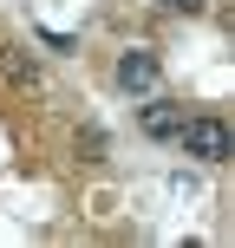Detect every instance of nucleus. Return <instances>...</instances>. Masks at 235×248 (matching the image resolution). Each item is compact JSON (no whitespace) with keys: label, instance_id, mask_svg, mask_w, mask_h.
Listing matches in <instances>:
<instances>
[{"label":"nucleus","instance_id":"1","mask_svg":"<svg viewBox=\"0 0 235 248\" xmlns=\"http://www.w3.org/2000/svg\"><path fill=\"white\" fill-rule=\"evenodd\" d=\"M176 144L189 150L196 163H229V150H235V131L216 111H196V118H183L176 124Z\"/></svg>","mask_w":235,"mask_h":248},{"label":"nucleus","instance_id":"2","mask_svg":"<svg viewBox=\"0 0 235 248\" xmlns=\"http://www.w3.org/2000/svg\"><path fill=\"white\" fill-rule=\"evenodd\" d=\"M0 78H7L13 92H33V98H46V72H39V59L26 46H13V39H0Z\"/></svg>","mask_w":235,"mask_h":248},{"label":"nucleus","instance_id":"3","mask_svg":"<svg viewBox=\"0 0 235 248\" xmlns=\"http://www.w3.org/2000/svg\"><path fill=\"white\" fill-rule=\"evenodd\" d=\"M157 72H163V65H157V52H150V46L118 52V85H124V92H157Z\"/></svg>","mask_w":235,"mask_h":248},{"label":"nucleus","instance_id":"4","mask_svg":"<svg viewBox=\"0 0 235 248\" xmlns=\"http://www.w3.org/2000/svg\"><path fill=\"white\" fill-rule=\"evenodd\" d=\"M189 111H183V105H170V98H150L144 105V131L150 137H176V124H183Z\"/></svg>","mask_w":235,"mask_h":248},{"label":"nucleus","instance_id":"5","mask_svg":"<svg viewBox=\"0 0 235 248\" xmlns=\"http://www.w3.org/2000/svg\"><path fill=\"white\" fill-rule=\"evenodd\" d=\"M163 13H203V0H157Z\"/></svg>","mask_w":235,"mask_h":248}]
</instances>
